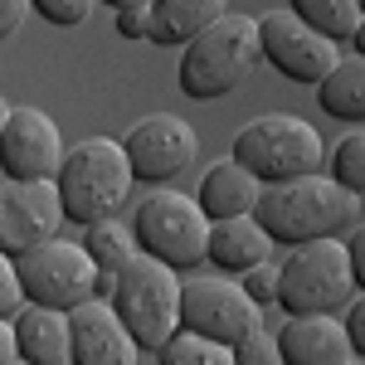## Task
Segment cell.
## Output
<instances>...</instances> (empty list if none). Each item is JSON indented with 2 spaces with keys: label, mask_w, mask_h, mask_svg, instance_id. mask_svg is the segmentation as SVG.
Returning <instances> with one entry per match:
<instances>
[{
  "label": "cell",
  "mask_w": 365,
  "mask_h": 365,
  "mask_svg": "<svg viewBox=\"0 0 365 365\" xmlns=\"http://www.w3.org/2000/svg\"><path fill=\"white\" fill-rule=\"evenodd\" d=\"M20 302H25V292H20V278H15V258L0 249V317H15Z\"/></svg>",
  "instance_id": "obj_29"
},
{
  "label": "cell",
  "mask_w": 365,
  "mask_h": 365,
  "mask_svg": "<svg viewBox=\"0 0 365 365\" xmlns=\"http://www.w3.org/2000/svg\"><path fill=\"white\" fill-rule=\"evenodd\" d=\"M132 239L141 253L170 263L175 273L180 268H200L205 263V239H210V220L195 205V195H180L156 185L151 195L132 210Z\"/></svg>",
  "instance_id": "obj_6"
},
{
  "label": "cell",
  "mask_w": 365,
  "mask_h": 365,
  "mask_svg": "<svg viewBox=\"0 0 365 365\" xmlns=\"http://www.w3.org/2000/svg\"><path fill=\"white\" fill-rule=\"evenodd\" d=\"M351 292H356V282H351V268H346L341 239L292 244L287 263H278L273 302H278L287 317H292V312H336Z\"/></svg>",
  "instance_id": "obj_7"
},
{
  "label": "cell",
  "mask_w": 365,
  "mask_h": 365,
  "mask_svg": "<svg viewBox=\"0 0 365 365\" xmlns=\"http://www.w3.org/2000/svg\"><path fill=\"white\" fill-rule=\"evenodd\" d=\"M249 215L268 229L273 244L292 249V244H307V239H341L346 229H356L361 225V195L336 185L322 170H307V175L263 185Z\"/></svg>",
  "instance_id": "obj_1"
},
{
  "label": "cell",
  "mask_w": 365,
  "mask_h": 365,
  "mask_svg": "<svg viewBox=\"0 0 365 365\" xmlns=\"http://www.w3.org/2000/svg\"><path fill=\"white\" fill-rule=\"evenodd\" d=\"M54 190L68 225H93V220L122 210L132 195V166H127L122 141L88 137L78 146H68L54 170Z\"/></svg>",
  "instance_id": "obj_3"
},
{
  "label": "cell",
  "mask_w": 365,
  "mask_h": 365,
  "mask_svg": "<svg viewBox=\"0 0 365 365\" xmlns=\"http://www.w3.org/2000/svg\"><path fill=\"white\" fill-rule=\"evenodd\" d=\"M122 151H127L132 180H141V185H170L180 170L195 166L200 137H195V127H190L185 117H175V113H146L141 122L127 127Z\"/></svg>",
  "instance_id": "obj_9"
},
{
  "label": "cell",
  "mask_w": 365,
  "mask_h": 365,
  "mask_svg": "<svg viewBox=\"0 0 365 365\" xmlns=\"http://www.w3.org/2000/svg\"><path fill=\"white\" fill-rule=\"evenodd\" d=\"M229 0H146V39L161 49H180L205 25H215Z\"/></svg>",
  "instance_id": "obj_18"
},
{
  "label": "cell",
  "mask_w": 365,
  "mask_h": 365,
  "mask_svg": "<svg viewBox=\"0 0 365 365\" xmlns=\"http://www.w3.org/2000/svg\"><path fill=\"white\" fill-rule=\"evenodd\" d=\"M317 103L322 113L336 122H365V58L361 54H341L322 78H317Z\"/></svg>",
  "instance_id": "obj_20"
},
{
  "label": "cell",
  "mask_w": 365,
  "mask_h": 365,
  "mask_svg": "<svg viewBox=\"0 0 365 365\" xmlns=\"http://www.w3.org/2000/svg\"><path fill=\"white\" fill-rule=\"evenodd\" d=\"M278 336L268 331V327H253L244 336L229 346V365H278Z\"/></svg>",
  "instance_id": "obj_25"
},
{
  "label": "cell",
  "mask_w": 365,
  "mask_h": 365,
  "mask_svg": "<svg viewBox=\"0 0 365 365\" xmlns=\"http://www.w3.org/2000/svg\"><path fill=\"white\" fill-rule=\"evenodd\" d=\"M263 63L258 49V20L249 15H220L215 25H205L195 39L180 44V68L175 83L185 98L210 103V98H229L239 83H249L253 68Z\"/></svg>",
  "instance_id": "obj_2"
},
{
  "label": "cell",
  "mask_w": 365,
  "mask_h": 365,
  "mask_svg": "<svg viewBox=\"0 0 365 365\" xmlns=\"http://www.w3.org/2000/svg\"><path fill=\"white\" fill-rule=\"evenodd\" d=\"M25 15H29V0H0V44L20 34Z\"/></svg>",
  "instance_id": "obj_32"
},
{
  "label": "cell",
  "mask_w": 365,
  "mask_h": 365,
  "mask_svg": "<svg viewBox=\"0 0 365 365\" xmlns=\"http://www.w3.org/2000/svg\"><path fill=\"white\" fill-rule=\"evenodd\" d=\"M161 365H229V346L220 341L200 336V331H185V327H175L156 351H151Z\"/></svg>",
  "instance_id": "obj_23"
},
{
  "label": "cell",
  "mask_w": 365,
  "mask_h": 365,
  "mask_svg": "<svg viewBox=\"0 0 365 365\" xmlns=\"http://www.w3.org/2000/svg\"><path fill=\"white\" fill-rule=\"evenodd\" d=\"M331 180L365 195V132H346L331 151Z\"/></svg>",
  "instance_id": "obj_24"
},
{
  "label": "cell",
  "mask_w": 365,
  "mask_h": 365,
  "mask_svg": "<svg viewBox=\"0 0 365 365\" xmlns=\"http://www.w3.org/2000/svg\"><path fill=\"white\" fill-rule=\"evenodd\" d=\"M258 49H263V63H273L282 78H292V83H317L341 58L336 39H327L322 29L297 20L292 10L258 15Z\"/></svg>",
  "instance_id": "obj_11"
},
{
  "label": "cell",
  "mask_w": 365,
  "mask_h": 365,
  "mask_svg": "<svg viewBox=\"0 0 365 365\" xmlns=\"http://www.w3.org/2000/svg\"><path fill=\"white\" fill-rule=\"evenodd\" d=\"M93 5L98 0H29V10L39 15V20H49L58 29H78L93 15Z\"/></svg>",
  "instance_id": "obj_26"
},
{
  "label": "cell",
  "mask_w": 365,
  "mask_h": 365,
  "mask_svg": "<svg viewBox=\"0 0 365 365\" xmlns=\"http://www.w3.org/2000/svg\"><path fill=\"white\" fill-rule=\"evenodd\" d=\"M68 346H73V365H132L141 356L117 312L108 307V297H88L68 307Z\"/></svg>",
  "instance_id": "obj_14"
},
{
  "label": "cell",
  "mask_w": 365,
  "mask_h": 365,
  "mask_svg": "<svg viewBox=\"0 0 365 365\" xmlns=\"http://www.w3.org/2000/svg\"><path fill=\"white\" fill-rule=\"evenodd\" d=\"M0 180H5V175H0Z\"/></svg>",
  "instance_id": "obj_36"
},
{
  "label": "cell",
  "mask_w": 365,
  "mask_h": 365,
  "mask_svg": "<svg viewBox=\"0 0 365 365\" xmlns=\"http://www.w3.org/2000/svg\"><path fill=\"white\" fill-rule=\"evenodd\" d=\"M273 282H278V268H273L268 258H263V263H253V268H244V273H239V287L249 292V297H253V302H258V307H268V302H273Z\"/></svg>",
  "instance_id": "obj_27"
},
{
  "label": "cell",
  "mask_w": 365,
  "mask_h": 365,
  "mask_svg": "<svg viewBox=\"0 0 365 365\" xmlns=\"http://www.w3.org/2000/svg\"><path fill=\"white\" fill-rule=\"evenodd\" d=\"M108 307L117 312V322L127 327V336L137 341V351H156L161 341L180 327V278L175 268L151 258V253H132L113 273V292Z\"/></svg>",
  "instance_id": "obj_4"
},
{
  "label": "cell",
  "mask_w": 365,
  "mask_h": 365,
  "mask_svg": "<svg viewBox=\"0 0 365 365\" xmlns=\"http://www.w3.org/2000/svg\"><path fill=\"white\" fill-rule=\"evenodd\" d=\"M15 351L29 365H73V346H68V312L39 307V302H20L15 317Z\"/></svg>",
  "instance_id": "obj_16"
},
{
  "label": "cell",
  "mask_w": 365,
  "mask_h": 365,
  "mask_svg": "<svg viewBox=\"0 0 365 365\" xmlns=\"http://www.w3.org/2000/svg\"><path fill=\"white\" fill-rule=\"evenodd\" d=\"M258 190L263 185L253 180L249 170L239 166L234 156H225V161H210V170L200 175L195 205L205 210V220H229V215H249Z\"/></svg>",
  "instance_id": "obj_19"
},
{
  "label": "cell",
  "mask_w": 365,
  "mask_h": 365,
  "mask_svg": "<svg viewBox=\"0 0 365 365\" xmlns=\"http://www.w3.org/2000/svg\"><path fill=\"white\" fill-rule=\"evenodd\" d=\"M278 249L268 239V229L258 225L253 215H229V220H210V239H205V258L220 273H244L253 263H263L268 253Z\"/></svg>",
  "instance_id": "obj_17"
},
{
  "label": "cell",
  "mask_w": 365,
  "mask_h": 365,
  "mask_svg": "<svg viewBox=\"0 0 365 365\" xmlns=\"http://www.w3.org/2000/svg\"><path fill=\"white\" fill-rule=\"evenodd\" d=\"M63 161V132L44 108H10L0 122V175L5 180H54Z\"/></svg>",
  "instance_id": "obj_12"
},
{
  "label": "cell",
  "mask_w": 365,
  "mask_h": 365,
  "mask_svg": "<svg viewBox=\"0 0 365 365\" xmlns=\"http://www.w3.org/2000/svg\"><path fill=\"white\" fill-rule=\"evenodd\" d=\"M15 278H20V292L25 302H39V307H78L93 297V258H88L83 244H68V239H44L34 249L15 253Z\"/></svg>",
  "instance_id": "obj_8"
},
{
  "label": "cell",
  "mask_w": 365,
  "mask_h": 365,
  "mask_svg": "<svg viewBox=\"0 0 365 365\" xmlns=\"http://www.w3.org/2000/svg\"><path fill=\"white\" fill-rule=\"evenodd\" d=\"M113 25L122 39H146V5H122Z\"/></svg>",
  "instance_id": "obj_31"
},
{
  "label": "cell",
  "mask_w": 365,
  "mask_h": 365,
  "mask_svg": "<svg viewBox=\"0 0 365 365\" xmlns=\"http://www.w3.org/2000/svg\"><path fill=\"white\" fill-rule=\"evenodd\" d=\"M287 10L336 44H351L361 34V0H287Z\"/></svg>",
  "instance_id": "obj_21"
},
{
  "label": "cell",
  "mask_w": 365,
  "mask_h": 365,
  "mask_svg": "<svg viewBox=\"0 0 365 365\" xmlns=\"http://www.w3.org/2000/svg\"><path fill=\"white\" fill-rule=\"evenodd\" d=\"M20 361V351H15V327H10V317H0V365Z\"/></svg>",
  "instance_id": "obj_33"
},
{
  "label": "cell",
  "mask_w": 365,
  "mask_h": 365,
  "mask_svg": "<svg viewBox=\"0 0 365 365\" xmlns=\"http://www.w3.org/2000/svg\"><path fill=\"white\" fill-rule=\"evenodd\" d=\"M103 5H113V10H122V5H146V0H103Z\"/></svg>",
  "instance_id": "obj_34"
},
{
  "label": "cell",
  "mask_w": 365,
  "mask_h": 365,
  "mask_svg": "<svg viewBox=\"0 0 365 365\" xmlns=\"http://www.w3.org/2000/svg\"><path fill=\"white\" fill-rule=\"evenodd\" d=\"M278 356L287 365H346L351 346L331 312H292L278 331Z\"/></svg>",
  "instance_id": "obj_15"
},
{
  "label": "cell",
  "mask_w": 365,
  "mask_h": 365,
  "mask_svg": "<svg viewBox=\"0 0 365 365\" xmlns=\"http://www.w3.org/2000/svg\"><path fill=\"white\" fill-rule=\"evenodd\" d=\"M346 234H351V239H346L341 249H346V268H351V282H356V292H361V287H365V229L356 225V229H346Z\"/></svg>",
  "instance_id": "obj_30"
},
{
  "label": "cell",
  "mask_w": 365,
  "mask_h": 365,
  "mask_svg": "<svg viewBox=\"0 0 365 365\" xmlns=\"http://www.w3.org/2000/svg\"><path fill=\"white\" fill-rule=\"evenodd\" d=\"M180 327L234 346L244 331L263 327V307L234 278H190L180 282Z\"/></svg>",
  "instance_id": "obj_10"
},
{
  "label": "cell",
  "mask_w": 365,
  "mask_h": 365,
  "mask_svg": "<svg viewBox=\"0 0 365 365\" xmlns=\"http://www.w3.org/2000/svg\"><path fill=\"white\" fill-rule=\"evenodd\" d=\"M346 317H341V331H346V346H351V356H365V297H346L341 302Z\"/></svg>",
  "instance_id": "obj_28"
},
{
  "label": "cell",
  "mask_w": 365,
  "mask_h": 365,
  "mask_svg": "<svg viewBox=\"0 0 365 365\" xmlns=\"http://www.w3.org/2000/svg\"><path fill=\"white\" fill-rule=\"evenodd\" d=\"M63 229L54 180H0V249L25 253Z\"/></svg>",
  "instance_id": "obj_13"
},
{
  "label": "cell",
  "mask_w": 365,
  "mask_h": 365,
  "mask_svg": "<svg viewBox=\"0 0 365 365\" xmlns=\"http://www.w3.org/2000/svg\"><path fill=\"white\" fill-rule=\"evenodd\" d=\"M229 156L249 170L258 185H273V180H292V175L322 170L327 146H322V132L312 127L307 117L263 113V117H253V122L239 127Z\"/></svg>",
  "instance_id": "obj_5"
},
{
  "label": "cell",
  "mask_w": 365,
  "mask_h": 365,
  "mask_svg": "<svg viewBox=\"0 0 365 365\" xmlns=\"http://www.w3.org/2000/svg\"><path fill=\"white\" fill-rule=\"evenodd\" d=\"M83 249H88V258H93V268L117 273V268L137 253V239H132V229H127V225H117L113 215H103V220L83 225Z\"/></svg>",
  "instance_id": "obj_22"
},
{
  "label": "cell",
  "mask_w": 365,
  "mask_h": 365,
  "mask_svg": "<svg viewBox=\"0 0 365 365\" xmlns=\"http://www.w3.org/2000/svg\"><path fill=\"white\" fill-rule=\"evenodd\" d=\"M5 113H10V103H5V98H0V122H5Z\"/></svg>",
  "instance_id": "obj_35"
}]
</instances>
